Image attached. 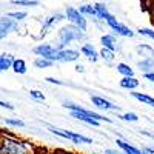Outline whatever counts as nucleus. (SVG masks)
I'll use <instances>...</instances> for the list:
<instances>
[{"label":"nucleus","instance_id":"f257e3e1","mask_svg":"<svg viewBox=\"0 0 154 154\" xmlns=\"http://www.w3.org/2000/svg\"><path fill=\"white\" fill-rule=\"evenodd\" d=\"M63 106L72 111V112H71V117H74V119H77V120H82V122H85V123H88V125H93V126H99V123H100L102 120L109 122V123L112 122V120L108 119V117H103V116H100V114H97V112H93V111H88V109H85V108H82V106H79V105H74V103H65Z\"/></svg>","mask_w":154,"mask_h":154},{"label":"nucleus","instance_id":"f03ea898","mask_svg":"<svg viewBox=\"0 0 154 154\" xmlns=\"http://www.w3.org/2000/svg\"><path fill=\"white\" fill-rule=\"evenodd\" d=\"M59 37H60V46H65L68 43H71L72 40H80L83 38V31L79 28V26H65L62 28L60 32H59Z\"/></svg>","mask_w":154,"mask_h":154},{"label":"nucleus","instance_id":"7ed1b4c3","mask_svg":"<svg viewBox=\"0 0 154 154\" xmlns=\"http://www.w3.org/2000/svg\"><path fill=\"white\" fill-rule=\"evenodd\" d=\"M2 149L6 154H28V146L22 140H16V139H5Z\"/></svg>","mask_w":154,"mask_h":154},{"label":"nucleus","instance_id":"20e7f679","mask_svg":"<svg viewBox=\"0 0 154 154\" xmlns=\"http://www.w3.org/2000/svg\"><path fill=\"white\" fill-rule=\"evenodd\" d=\"M49 131L56 134V136H60L63 139H69L75 143H93V139H89L86 136H82V134H75V133H71V131H66V130H59V128H54L51 126Z\"/></svg>","mask_w":154,"mask_h":154},{"label":"nucleus","instance_id":"39448f33","mask_svg":"<svg viewBox=\"0 0 154 154\" xmlns=\"http://www.w3.org/2000/svg\"><path fill=\"white\" fill-rule=\"evenodd\" d=\"M66 17L75 25V26H79L82 31H86V20H85L83 14H82L79 9L68 6V8H66Z\"/></svg>","mask_w":154,"mask_h":154},{"label":"nucleus","instance_id":"423d86ee","mask_svg":"<svg viewBox=\"0 0 154 154\" xmlns=\"http://www.w3.org/2000/svg\"><path fill=\"white\" fill-rule=\"evenodd\" d=\"M80 57V53L75 49H57L53 62H75Z\"/></svg>","mask_w":154,"mask_h":154},{"label":"nucleus","instance_id":"0eeeda50","mask_svg":"<svg viewBox=\"0 0 154 154\" xmlns=\"http://www.w3.org/2000/svg\"><path fill=\"white\" fill-rule=\"evenodd\" d=\"M34 53H35L37 56H42V57H46V59H49V60H53V57H54L56 53H57V49L53 48L51 45H48V43H43V45L35 46V48H34Z\"/></svg>","mask_w":154,"mask_h":154},{"label":"nucleus","instance_id":"6e6552de","mask_svg":"<svg viewBox=\"0 0 154 154\" xmlns=\"http://www.w3.org/2000/svg\"><path fill=\"white\" fill-rule=\"evenodd\" d=\"M17 28V23L11 19H0V38H5L11 31H14Z\"/></svg>","mask_w":154,"mask_h":154},{"label":"nucleus","instance_id":"1a4fd4ad","mask_svg":"<svg viewBox=\"0 0 154 154\" xmlns=\"http://www.w3.org/2000/svg\"><path fill=\"white\" fill-rule=\"evenodd\" d=\"M91 102L100 109H119L117 105H112L111 102L102 99V97H97V96H91Z\"/></svg>","mask_w":154,"mask_h":154},{"label":"nucleus","instance_id":"9d476101","mask_svg":"<svg viewBox=\"0 0 154 154\" xmlns=\"http://www.w3.org/2000/svg\"><path fill=\"white\" fill-rule=\"evenodd\" d=\"M82 54L86 56V59L89 62H97V59H99V53L94 49V46L91 43H85L82 46Z\"/></svg>","mask_w":154,"mask_h":154},{"label":"nucleus","instance_id":"9b49d317","mask_svg":"<svg viewBox=\"0 0 154 154\" xmlns=\"http://www.w3.org/2000/svg\"><path fill=\"white\" fill-rule=\"evenodd\" d=\"M120 86L125 89H134L139 86V80L136 79L134 75H125L123 79L120 80Z\"/></svg>","mask_w":154,"mask_h":154},{"label":"nucleus","instance_id":"f8f14e48","mask_svg":"<svg viewBox=\"0 0 154 154\" xmlns=\"http://www.w3.org/2000/svg\"><path fill=\"white\" fill-rule=\"evenodd\" d=\"M117 146L119 148H122L123 151H125V154H145V152H142L140 149H137L136 146H133V145H130V143H126L125 140H117Z\"/></svg>","mask_w":154,"mask_h":154},{"label":"nucleus","instance_id":"ddd939ff","mask_svg":"<svg viewBox=\"0 0 154 154\" xmlns=\"http://www.w3.org/2000/svg\"><path fill=\"white\" fill-rule=\"evenodd\" d=\"M12 62H14V59H12V56L9 54H2L0 56V71H6L12 66Z\"/></svg>","mask_w":154,"mask_h":154},{"label":"nucleus","instance_id":"4468645a","mask_svg":"<svg viewBox=\"0 0 154 154\" xmlns=\"http://www.w3.org/2000/svg\"><path fill=\"white\" fill-rule=\"evenodd\" d=\"M11 68L14 69L16 74H25L26 72V63H25V60H22V59H14Z\"/></svg>","mask_w":154,"mask_h":154},{"label":"nucleus","instance_id":"2eb2a0df","mask_svg":"<svg viewBox=\"0 0 154 154\" xmlns=\"http://www.w3.org/2000/svg\"><path fill=\"white\" fill-rule=\"evenodd\" d=\"M117 34H120V35H123V37H133V31H130V28H126L125 25H122V23H119L117 22V25L112 28Z\"/></svg>","mask_w":154,"mask_h":154},{"label":"nucleus","instance_id":"dca6fc26","mask_svg":"<svg viewBox=\"0 0 154 154\" xmlns=\"http://www.w3.org/2000/svg\"><path fill=\"white\" fill-rule=\"evenodd\" d=\"M133 97L137 99V100H140L142 103H146V105H149V106L154 108V99L152 97H149L146 94H140V93H133Z\"/></svg>","mask_w":154,"mask_h":154},{"label":"nucleus","instance_id":"f3484780","mask_svg":"<svg viewBox=\"0 0 154 154\" xmlns=\"http://www.w3.org/2000/svg\"><path fill=\"white\" fill-rule=\"evenodd\" d=\"M34 65H35V68H49L51 65H53V60H49V59L40 56L38 59L34 60Z\"/></svg>","mask_w":154,"mask_h":154},{"label":"nucleus","instance_id":"a211bd4d","mask_svg":"<svg viewBox=\"0 0 154 154\" xmlns=\"http://www.w3.org/2000/svg\"><path fill=\"white\" fill-rule=\"evenodd\" d=\"M94 8H96V11H97V17H100V19H106L108 17V8L105 6V5H102V3H96L94 5Z\"/></svg>","mask_w":154,"mask_h":154},{"label":"nucleus","instance_id":"6ab92c4d","mask_svg":"<svg viewBox=\"0 0 154 154\" xmlns=\"http://www.w3.org/2000/svg\"><path fill=\"white\" fill-rule=\"evenodd\" d=\"M100 42H102V45H103L105 48H109V49H116V42H114V37L112 35H103V37H102L100 38Z\"/></svg>","mask_w":154,"mask_h":154},{"label":"nucleus","instance_id":"aec40b11","mask_svg":"<svg viewBox=\"0 0 154 154\" xmlns=\"http://www.w3.org/2000/svg\"><path fill=\"white\" fill-rule=\"evenodd\" d=\"M60 20H63V16L62 14H56V16H51V17H48L46 20H45V23H43V29H48L53 23H56V22H60Z\"/></svg>","mask_w":154,"mask_h":154},{"label":"nucleus","instance_id":"412c9836","mask_svg":"<svg viewBox=\"0 0 154 154\" xmlns=\"http://www.w3.org/2000/svg\"><path fill=\"white\" fill-rule=\"evenodd\" d=\"M139 68L142 69V71H148V69H152L154 71V60L152 59H146V60L139 62Z\"/></svg>","mask_w":154,"mask_h":154},{"label":"nucleus","instance_id":"4be33fe9","mask_svg":"<svg viewBox=\"0 0 154 154\" xmlns=\"http://www.w3.org/2000/svg\"><path fill=\"white\" fill-rule=\"evenodd\" d=\"M99 56H100V57H103L106 62H111V60H114V51L109 49V48H105V46H103V49H102L100 53H99Z\"/></svg>","mask_w":154,"mask_h":154},{"label":"nucleus","instance_id":"5701e85b","mask_svg":"<svg viewBox=\"0 0 154 154\" xmlns=\"http://www.w3.org/2000/svg\"><path fill=\"white\" fill-rule=\"evenodd\" d=\"M117 71H119L120 74H123V75H134L133 68H130L126 63H119V65H117Z\"/></svg>","mask_w":154,"mask_h":154},{"label":"nucleus","instance_id":"b1692460","mask_svg":"<svg viewBox=\"0 0 154 154\" xmlns=\"http://www.w3.org/2000/svg\"><path fill=\"white\" fill-rule=\"evenodd\" d=\"M79 11L82 12V14H88V16H94V17H97V11H96V8L91 6V5H83V6H80Z\"/></svg>","mask_w":154,"mask_h":154},{"label":"nucleus","instance_id":"393cba45","mask_svg":"<svg viewBox=\"0 0 154 154\" xmlns=\"http://www.w3.org/2000/svg\"><path fill=\"white\" fill-rule=\"evenodd\" d=\"M14 5H23V6H37V0H12Z\"/></svg>","mask_w":154,"mask_h":154},{"label":"nucleus","instance_id":"a878e982","mask_svg":"<svg viewBox=\"0 0 154 154\" xmlns=\"http://www.w3.org/2000/svg\"><path fill=\"white\" fill-rule=\"evenodd\" d=\"M5 123L11 125V126H17V128H23L25 126V123L20 119H5Z\"/></svg>","mask_w":154,"mask_h":154},{"label":"nucleus","instance_id":"bb28decb","mask_svg":"<svg viewBox=\"0 0 154 154\" xmlns=\"http://www.w3.org/2000/svg\"><path fill=\"white\" fill-rule=\"evenodd\" d=\"M120 119H123V120H126V122H137V120H139V117H137L134 112H126V114L120 116Z\"/></svg>","mask_w":154,"mask_h":154},{"label":"nucleus","instance_id":"cd10ccee","mask_svg":"<svg viewBox=\"0 0 154 154\" xmlns=\"http://www.w3.org/2000/svg\"><path fill=\"white\" fill-rule=\"evenodd\" d=\"M29 96H31L34 100H40V102H43V100H45V94H43V93H40V91H35V89L29 91Z\"/></svg>","mask_w":154,"mask_h":154},{"label":"nucleus","instance_id":"c85d7f7f","mask_svg":"<svg viewBox=\"0 0 154 154\" xmlns=\"http://www.w3.org/2000/svg\"><path fill=\"white\" fill-rule=\"evenodd\" d=\"M8 17L14 19V20H23L25 17H26V12H9Z\"/></svg>","mask_w":154,"mask_h":154},{"label":"nucleus","instance_id":"c756f323","mask_svg":"<svg viewBox=\"0 0 154 154\" xmlns=\"http://www.w3.org/2000/svg\"><path fill=\"white\" fill-rule=\"evenodd\" d=\"M139 34L146 35V37H149V38H152V40H154V31H152V29H148V28H140V29H139Z\"/></svg>","mask_w":154,"mask_h":154},{"label":"nucleus","instance_id":"7c9ffc66","mask_svg":"<svg viewBox=\"0 0 154 154\" xmlns=\"http://www.w3.org/2000/svg\"><path fill=\"white\" fill-rule=\"evenodd\" d=\"M0 106L6 108V109H14V106H12L11 103H8V102H3V100H0Z\"/></svg>","mask_w":154,"mask_h":154},{"label":"nucleus","instance_id":"2f4dec72","mask_svg":"<svg viewBox=\"0 0 154 154\" xmlns=\"http://www.w3.org/2000/svg\"><path fill=\"white\" fill-rule=\"evenodd\" d=\"M46 82H49V83H56V85H63V82L54 79V77H46Z\"/></svg>","mask_w":154,"mask_h":154},{"label":"nucleus","instance_id":"473e14b6","mask_svg":"<svg viewBox=\"0 0 154 154\" xmlns=\"http://www.w3.org/2000/svg\"><path fill=\"white\" fill-rule=\"evenodd\" d=\"M145 79L149 82H154V72H145Z\"/></svg>","mask_w":154,"mask_h":154},{"label":"nucleus","instance_id":"72a5a7b5","mask_svg":"<svg viewBox=\"0 0 154 154\" xmlns=\"http://www.w3.org/2000/svg\"><path fill=\"white\" fill-rule=\"evenodd\" d=\"M75 71H77V72H83L85 69H83V66H82V65H77V66H75Z\"/></svg>","mask_w":154,"mask_h":154},{"label":"nucleus","instance_id":"f704fd0d","mask_svg":"<svg viewBox=\"0 0 154 154\" xmlns=\"http://www.w3.org/2000/svg\"><path fill=\"white\" fill-rule=\"evenodd\" d=\"M105 154H120V152H117V151H112V149H106V151H105Z\"/></svg>","mask_w":154,"mask_h":154},{"label":"nucleus","instance_id":"c9c22d12","mask_svg":"<svg viewBox=\"0 0 154 154\" xmlns=\"http://www.w3.org/2000/svg\"><path fill=\"white\" fill-rule=\"evenodd\" d=\"M146 152H151L152 154L154 152V148H146Z\"/></svg>","mask_w":154,"mask_h":154}]
</instances>
